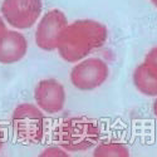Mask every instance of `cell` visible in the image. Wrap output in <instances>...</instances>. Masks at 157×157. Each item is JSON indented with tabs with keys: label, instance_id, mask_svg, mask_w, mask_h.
Segmentation results:
<instances>
[{
	"label": "cell",
	"instance_id": "16",
	"mask_svg": "<svg viewBox=\"0 0 157 157\" xmlns=\"http://www.w3.org/2000/svg\"><path fill=\"white\" fill-rule=\"evenodd\" d=\"M151 2L153 3V5H155V6H157V0H151Z\"/></svg>",
	"mask_w": 157,
	"mask_h": 157
},
{
	"label": "cell",
	"instance_id": "7",
	"mask_svg": "<svg viewBox=\"0 0 157 157\" xmlns=\"http://www.w3.org/2000/svg\"><path fill=\"white\" fill-rule=\"evenodd\" d=\"M36 106L48 114L59 113L65 104V89L57 79L48 78L38 82L34 88Z\"/></svg>",
	"mask_w": 157,
	"mask_h": 157
},
{
	"label": "cell",
	"instance_id": "1",
	"mask_svg": "<svg viewBox=\"0 0 157 157\" xmlns=\"http://www.w3.org/2000/svg\"><path fill=\"white\" fill-rule=\"evenodd\" d=\"M107 28L99 21L82 19L68 24L59 43L58 53L68 63H77L84 59L90 52L101 48L107 40Z\"/></svg>",
	"mask_w": 157,
	"mask_h": 157
},
{
	"label": "cell",
	"instance_id": "4",
	"mask_svg": "<svg viewBox=\"0 0 157 157\" xmlns=\"http://www.w3.org/2000/svg\"><path fill=\"white\" fill-rule=\"evenodd\" d=\"M109 75L108 64L99 58L77 62L69 74L71 83L79 90H93L101 87Z\"/></svg>",
	"mask_w": 157,
	"mask_h": 157
},
{
	"label": "cell",
	"instance_id": "10",
	"mask_svg": "<svg viewBox=\"0 0 157 157\" xmlns=\"http://www.w3.org/2000/svg\"><path fill=\"white\" fill-rule=\"evenodd\" d=\"M129 150L122 142H104L94 148V157H128Z\"/></svg>",
	"mask_w": 157,
	"mask_h": 157
},
{
	"label": "cell",
	"instance_id": "3",
	"mask_svg": "<svg viewBox=\"0 0 157 157\" xmlns=\"http://www.w3.org/2000/svg\"><path fill=\"white\" fill-rule=\"evenodd\" d=\"M11 124L17 138L27 145H35L43 138L45 117L43 111L35 104L21 103L14 109Z\"/></svg>",
	"mask_w": 157,
	"mask_h": 157
},
{
	"label": "cell",
	"instance_id": "12",
	"mask_svg": "<svg viewBox=\"0 0 157 157\" xmlns=\"http://www.w3.org/2000/svg\"><path fill=\"white\" fill-rule=\"evenodd\" d=\"M145 60H146V62H148V63H151V64H153V65H156V67H157V47H153V48L148 52V53L146 54Z\"/></svg>",
	"mask_w": 157,
	"mask_h": 157
},
{
	"label": "cell",
	"instance_id": "13",
	"mask_svg": "<svg viewBox=\"0 0 157 157\" xmlns=\"http://www.w3.org/2000/svg\"><path fill=\"white\" fill-rule=\"evenodd\" d=\"M6 30H8V28H6V23H5L4 18L0 15V38H2V36L6 33Z\"/></svg>",
	"mask_w": 157,
	"mask_h": 157
},
{
	"label": "cell",
	"instance_id": "14",
	"mask_svg": "<svg viewBox=\"0 0 157 157\" xmlns=\"http://www.w3.org/2000/svg\"><path fill=\"white\" fill-rule=\"evenodd\" d=\"M3 148V133H2V129H0V151Z\"/></svg>",
	"mask_w": 157,
	"mask_h": 157
},
{
	"label": "cell",
	"instance_id": "6",
	"mask_svg": "<svg viewBox=\"0 0 157 157\" xmlns=\"http://www.w3.org/2000/svg\"><path fill=\"white\" fill-rule=\"evenodd\" d=\"M68 25V19L59 9H52L42 17L36 25L35 43L38 48L45 52H53L58 48L59 39Z\"/></svg>",
	"mask_w": 157,
	"mask_h": 157
},
{
	"label": "cell",
	"instance_id": "5",
	"mask_svg": "<svg viewBox=\"0 0 157 157\" xmlns=\"http://www.w3.org/2000/svg\"><path fill=\"white\" fill-rule=\"evenodd\" d=\"M42 9V0H4L0 11L10 27L29 29L40 18Z\"/></svg>",
	"mask_w": 157,
	"mask_h": 157
},
{
	"label": "cell",
	"instance_id": "9",
	"mask_svg": "<svg viewBox=\"0 0 157 157\" xmlns=\"http://www.w3.org/2000/svg\"><path fill=\"white\" fill-rule=\"evenodd\" d=\"M133 83L141 94L157 96V67L146 60L141 63L133 72Z\"/></svg>",
	"mask_w": 157,
	"mask_h": 157
},
{
	"label": "cell",
	"instance_id": "15",
	"mask_svg": "<svg viewBox=\"0 0 157 157\" xmlns=\"http://www.w3.org/2000/svg\"><path fill=\"white\" fill-rule=\"evenodd\" d=\"M153 113L157 116V99H156L155 103H153Z\"/></svg>",
	"mask_w": 157,
	"mask_h": 157
},
{
	"label": "cell",
	"instance_id": "8",
	"mask_svg": "<svg viewBox=\"0 0 157 157\" xmlns=\"http://www.w3.org/2000/svg\"><path fill=\"white\" fill-rule=\"evenodd\" d=\"M28 50L25 36L17 30H6L0 38V63L14 64L21 60Z\"/></svg>",
	"mask_w": 157,
	"mask_h": 157
},
{
	"label": "cell",
	"instance_id": "11",
	"mask_svg": "<svg viewBox=\"0 0 157 157\" xmlns=\"http://www.w3.org/2000/svg\"><path fill=\"white\" fill-rule=\"evenodd\" d=\"M40 156L42 157H47V156H68V153L64 148L62 150L59 147H49V148L44 150Z\"/></svg>",
	"mask_w": 157,
	"mask_h": 157
},
{
	"label": "cell",
	"instance_id": "2",
	"mask_svg": "<svg viewBox=\"0 0 157 157\" xmlns=\"http://www.w3.org/2000/svg\"><path fill=\"white\" fill-rule=\"evenodd\" d=\"M101 136L98 123L89 117H71L63 120L56 131L58 145L67 152H79L96 146Z\"/></svg>",
	"mask_w": 157,
	"mask_h": 157
}]
</instances>
